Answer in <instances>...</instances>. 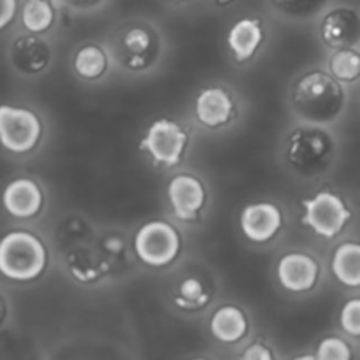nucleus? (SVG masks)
Wrapping results in <instances>:
<instances>
[{
	"label": "nucleus",
	"instance_id": "obj_30",
	"mask_svg": "<svg viewBox=\"0 0 360 360\" xmlns=\"http://www.w3.org/2000/svg\"><path fill=\"white\" fill-rule=\"evenodd\" d=\"M245 360H273V354L269 352V348L266 345L255 343L248 348V350L243 354Z\"/></svg>",
	"mask_w": 360,
	"mask_h": 360
},
{
	"label": "nucleus",
	"instance_id": "obj_25",
	"mask_svg": "<svg viewBox=\"0 0 360 360\" xmlns=\"http://www.w3.org/2000/svg\"><path fill=\"white\" fill-rule=\"evenodd\" d=\"M276 11L292 20H309L326 7L329 0H271Z\"/></svg>",
	"mask_w": 360,
	"mask_h": 360
},
{
	"label": "nucleus",
	"instance_id": "obj_33",
	"mask_svg": "<svg viewBox=\"0 0 360 360\" xmlns=\"http://www.w3.org/2000/svg\"><path fill=\"white\" fill-rule=\"evenodd\" d=\"M214 2H217V6L225 7V6H231V4H234L236 0H214Z\"/></svg>",
	"mask_w": 360,
	"mask_h": 360
},
{
	"label": "nucleus",
	"instance_id": "obj_9",
	"mask_svg": "<svg viewBox=\"0 0 360 360\" xmlns=\"http://www.w3.org/2000/svg\"><path fill=\"white\" fill-rule=\"evenodd\" d=\"M320 37L333 49L355 48L360 42V16L350 7L329 11L320 23Z\"/></svg>",
	"mask_w": 360,
	"mask_h": 360
},
{
	"label": "nucleus",
	"instance_id": "obj_22",
	"mask_svg": "<svg viewBox=\"0 0 360 360\" xmlns=\"http://www.w3.org/2000/svg\"><path fill=\"white\" fill-rule=\"evenodd\" d=\"M329 72L341 83H354L360 77V53L354 48L336 49L329 58Z\"/></svg>",
	"mask_w": 360,
	"mask_h": 360
},
{
	"label": "nucleus",
	"instance_id": "obj_7",
	"mask_svg": "<svg viewBox=\"0 0 360 360\" xmlns=\"http://www.w3.org/2000/svg\"><path fill=\"white\" fill-rule=\"evenodd\" d=\"M185 130L172 120H157L151 123L146 136L141 141V150L150 153L157 165H172L178 164L183 157V151L186 148Z\"/></svg>",
	"mask_w": 360,
	"mask_h": 360
},
{
	"label": "nucleus",
	"instance_id": "obj_16",
	"mask_svg": "<svg viewBox=\"0 0 360 360\" xmlns=\"http://www.w3.org/2000/svg\"><path fill=\"white\" fill-rule=\"evenodd\" d=\"M67 269L74 280L81 283H94L108 271V264L88 245L77 246L67 252Z\"/></svg>",
	"mask_w": 360,
	"mask_h": 360
},
{
	"label": "nucleus",
	"instance_id": "obj_1",
	"mask_svg": "<svg viewBox=\"0 0 360 360\" xmlns=\"http://www.w3.org/2000/svg\"><path fill=\"white\" fill-rule=\"evenodd\" d=\"M347 104L341 81L322 70L299 77L292 90V111L302 123L329 125L336 122Z\"/></svg>",
	"mask_w": 360,
	"mask_h": 360
},
{
	"label": "nucleus",
	"instance_id": "obj_17",
	"mask_svg": "<svg viewBox=\"0 0 360 360\" xmlns=\"http://www.w3.org/2000/svg\"><path fill=\"white\" fill-rule=\"evenodd\" d=\"M211 334L221 343H238L246 336L248 322L241 309L236 306H224L214 311L210 323Z\"/></svg>",
	"mask_w": 360,
	"mask_h": 360
},
{
	"label": "nucleus",
	"instance_id": "obj_18",
	"mask_svg": "<svg viewBox=\"0 0 360 360\" xmlns=\"http://www.w3.org/2000/svg\"><path fill=\"white\" fill-rule=\"evenodd\" d=\"M123 49L127 53V67L143 69L153 58L155 39L148 27L136 25L130 27L123 35Z\"/></svg>",
	"mask_w": 360,
	"mask_h": 360
},
{
	"label": "nucleus",
	"instance_id": "obj_32",
	"mask_svg": "<svg viewBox=\"0 0 360 360\" xmlns=\"http://www.w3.org/2000/svg\"><path fill=\"white\" fill-rule=\"evenodd\" d=\"M7 319H9V302H7V299L0 294V330H2L4 326L7 323Z\"/></svg>",
	"mask_w": 360,
	"mask_h": 360
},
{
	"label": "nucleus",
	"instance_id": "obj_13",
	"mask_svg": "<svg viewBox=\"0 0 360 360\" xmlns=\"http://www.w3.org/2000/svg\"><path fill=\"white\" fill-rule=\"evenodd\" d=\"M278 280L281 287L295 294L311 290L319 280V266L306 253H288L278 264Z\"/></svg>",
	"mask_w": 360,
	"mask_h": 360
},
{
	"label": "nucleus",
	"instance_id": "obj_27",
	"mask_svg": "<svg viewBox=\"0 0 360 360\" xmlns=\"http://www.w3.org/2000/svg\"><path fill=\"white\" fill-rule=\"evenodd\" d=\"M341 327L350 336L360 338V299H352L341 309Z\"/></svg>",
	"mask_w": 360,
	"mask_h": 360
},
{
	"label": "nucleus",
	"instance_id": "obj_31",
	"mask_svg": "<svg viewBox=\"0 0 360 360\" xmlns=\"http://www.w3.org/2000/svg\"><path fill=\"white\" fill-rule=\"evenodd\" d=\"M62 2L76 11H86V9H91V7L101 6L104 0H62Z\"/></svg>",
	"mask_w": 360,
	"mask_h": 360
},
{
	"label": "nucleus",
	"instance_id": "obj_24",
	"mask_svg": "<svg viewBox=\"0 0 360 360\" xmlns=\"http://www.w3.org/2000/svg\"><path fill=\"white\" fill-rule=\"evenodd\" d=\"M176 304L183 309H188V311H193V309H200L207 304L210 301V294L204 288L202 281L199 278H185V280L179 283L178 295H176Z\"/></svg>",
	"mask_w": 360,
	"mask_h": 360
},
{
	"label": "nucleus",
	"instance_id": "obj_3",
	"mask_svg": "<svg viewBox=\"0 0 360 360\" xmlns=\"http://www.w3.org/2000/svg\"><path fill=\"white\" fill-rule=\"evenodd\" d=\"M334 155V141L320 125L304 123L290 134L287 157L292 169L301 176H315L326 171Z\"/></svg>",
	"mask_w": 360,
	"mask_h": 360
},
{
	"label": "nucleus",
	"instance_id": "obj_29",
	"mask_svg": "<svg viewBox=\"0 0 360 360\" xmlns=\"http://www.w3.org/2000/svg\"><path fill=\"white\" fill-rule=\"evenodd\" d=\"M18 13V0H0V32L11 25Z\"/></svg>",
	"mask_w": 360,
	"mask_h": 360
},
{
	"label": "nucleus",
	"instance_id": "obj_4",
	"mask_svg": "<svg viewBox=\"0 0 360 360\" xmlns=\"http://www.w3.org/2000/svg\"><path fill=\"white\" fill-rule=\"evenodd\" d=\"M42 137V123L32 109L0 104V146L9 153L34 150Z\"/></svg>",
	"mask_w": 360,
	"mask_h": 360
},
{
	"label": "nucleus",
	"instance_id": "obj_6",
	"mask_svg": "<svg viewBox=\"0 0 360 360\" xmlns=\"http://www.w3.org/2000/svg\"><path fill=\"white\" fill-rule=\"evenodd\" d=\"M304 217L302 224L313 229V232L322 238L333 239L340 234L347 221L352 218V211L340 195L333 192H319L311 199L302 200Z\"/></svg>",
	"mask_w": 360,
	"mask_h": 360
},
{
	"label": "nucleus",
	"instance_id": "obj_34",
	"mask_svg": "<svg viewBox=\"0 0 360 360\" xmlns=\"http://www.w3.org/2000/svg\"><path fill=\"white\" fill-rule=\"evenodd\" d=\"M174 2H185V0H174Z\"/></svg>",
	"mask_w": 360,
	"mask_h": 360
},
{
	"label": "nucleus",
	"instance_id": "obj_19",
	"mask_svg": "<svg viewBox=\"0 0 360 360\" xmlns=\"http://www.w3.org/2000/svg\"><path fill=\"white\" fill-rule=\"evenodd\" d=\"M333 273L347 287H360V243H343L333 257Z\"/></svg>",
	"mask_w": 360,
	"mask_h": 360
},
{
	"label": "nucleus",
	"instance_id": "obj_20",
	"mask_svg": "<svg viewBox=\"0 0 360 360\" xmlns=\"http://www.w3.org/2000/svg\"><path fill=\"white\" fill-rule=\"evenodd\" d=\"M21 23L32 34H44L55 23V7L51 0H25L21 7Z\"/></svg>",
	"mask_w": 360,
	"mask_h": 360
},
{
	"label": "nucleus",
	"instance_id": "obj_26",
	"mask_svg": "<svg viewBox=\"0 0 360 360\" xmlns=\"http://www.w3.org/2000/svg\"><path fill=\"white\" fill-rule=\"evenodd\" d=\"M316 360H348L352 357V352L348 345L340 338H326L319 345Z\"/></svg>",
	"mask_w": 360,
	"mask_h": 360
},
{
	"label": "nucleus",
	"instance_id": "obj_14",
	"mask_svg": "<svg viewBox=\"0 0 360 360\" xmlns=\"http://www.w3.org/2000/svg\"><path fill=\"white\" fill-rule=\"evenodd\" d=\"M232 98L224 88L211 86L200 91L195 101V116L204 127L217 129L225 125L232 116Z\"/></svg>",
	"mask_w": 360,
	"mask_h": 360
},
{
	"label": "nucleus",
	"instance_id": "obj_23",
	"mask_svg": "<svg viewBox=\"0 0 360 360\" xmlns=\"http://www.w3.org/2000/svg\"><path fill=\"white\" fill-rule=\"evenodd\" d=\"M91 236H94V232H91L90 225L81 218H65L56 229V241L67 252L77 248V246L88 245Z\"/></svg>",
	"mask_w": 360,
	"mask_h": 360
},
{
	"label": "nucleus",
	"instance_id": "obj_8",
	"mask_svg": "<svg viewBox=\"0 0 360 360\" xmlns=\"http://www.w3.org/2000/svg\"><path fill=\"white\" fill-rule=\"evenodd\" d=\"M9 60L18 72L25 76H37L51 65V46L41 37V34L28 32L14 39L9 48Z\"/></svg>",
	"mask_w": 360,
	"mask_h": 360
},
{
	"label": "nucleus",
	"instance_id": "obj_2",
	"mask_svg": "<svg viewBox=\"0 0 360 360\" xmlns=\"http://www.w3.org/2000/svg\"><path fill=\"white\" fill-rule=\"evenodd\" d=\"M48 252L28 231H11L0 238V274L11 281L37 280L46 269Z\"/></svg>",
	"mask_w": 360,
	"mask_h": 360
},
{
	"label": "nucleus",
	"instance_id": "obj_28",
	"mask_svg": "<svg viewBox=\"0 0 360 360\" xmlns=\"http://www.w3.org/2000/svg\"><path fill=\"white\" fill-rule=\"evenodd\" d=\"M101 250L109 257V259H120V257L125 253L127 243L120 234L109 232V234H105L104 238H102Z\"/></svg>",
	"mask_w": 360,
	"mask_h": 360
},
{
	"label": "nucleus",
	"instance_id": "obj_5",
	"mask_svg": "<svg viewBox=\"0 0 360 360\" xmlns=\"http://www.w3.org/2000/svg\"><path fill=\"white\" fill-rule=\"evenodd\" d=\"M179 246V234L172 225L167 221H150L144 224L137 231L134 248H136L137 257L144 264L153 267H162L171 264L178 257Z\"/></svg>",
	"mask_w": 360,
	"mask_h": 360
},
{
	"label": "nucleus",
	"instance_id": "obj_11",
	"mask_svg": "<svg viewBox=\"0 0 360 360\" xmlns=\"http://www.w3.org/2000/svg\"><path fill=\"white\" fill-rule=\"evenodd\" d=\"M167 197L176 218L185 221L197 220L206 202L202 183L190 174H178L172 178L167 186Z\"/></svg>",
	"mask_w": 360,
	"mask_h": 360
},
{
	"label": "nucleus",
	"instance_id": "obj_15",
	"mask_svg": "<svg viewBox=\"0 0 360 360\" xmlns=\"http://www.w3.org/2000/svg\"><path fill=\"white\" fill-rule=\"evenodd\" d=\"M262 39L264 34L260 21L255 18H243V20L236 21L229 30L227 44L236 62L243 63L248 62L255 55L257 49L262 44Z\"/></svg>",
	"mask_w": 360,
	"mask_h": 360
},
{
	"label": "nucleus",
	"instance_id": "obj_21",
	"mask_svg": "<svg viewBox=\"0 0 360 360\" xmlns=\"http://www.w3.org/2000/svg\"><path fill=\"white\" fill-rule=\"evenodd\" d=\"M74 69L83 79H98L109 69L108 53L101 46H83L74 56Z\"/></svg>",
	"mask_w": 360,
	"mask_h": 360
},
{
	"label": "nucleus",
	"instance_id": "obj_12",
	"mask_svg": "<svg viewBox=\"0 0 360 360\" xmlns=\"http://www.w3.org/2000/svg\"><path fill=\"white\" fill-rule=\"evenodd\" d=\"M241 231L250 241L253 243H267L278 234V231L283 225L281 211L271 202H257L250 204L243 210Z\"/></svg>",
	"mask_w": 360,
	"mask_h": 360
},
{
	"label": "nucleus",
	"instance_id": "obj_10",
	"mask_svg": "<svg viewBox=\"0 0 360 360\" xmlns=\"http://www.w3.org/2000/svg\"><path fill=\"white\" fill-rule=\"evenodd\" d=\"M44 195L34 179L16 178L6 185L2 192V206L7 214L20 220L34 218L41 213Z\"/></svg>",
	"mask_w": 360,
	"mask_h": 360
}]
</instances>
